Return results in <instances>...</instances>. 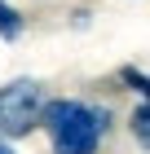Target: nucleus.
Returning a JSON list of instances; mask_svg holds the SVG:
<instances>
[{"instance_id":"1","label":"nucleus","mask_w":150,"mask_h":154,"mask_svg":"<svg viewBox=\"0 0 150 154\" xmlns=\"http://www.w3.org/2000/svg\"><path fill=\"white\" fill-rule=\"evenodd\" d=\"M40 123L53 137V154H93L106 137V110H93L84 101H49L40 110Z\"/></svg>"},{"instance_id":"2","label":"nucleus","mask_w":150,"mask_h":154,"mask_svg":"<svg viewBox=\"0 0 150 154\" xmlns=\"http://www.w3.org/2000/svg\"><path fill=\"white\" fill-rule=\"evenodd\" d=\"M35 119H40V93H35V84H27V79L9 84L0 93V132L5 137H22Z\"/></svg>"},{"instance_id":"3","label":"nucleus","mask_w":150,"mask_h":154,"mask_svg":"<svg viewBox=\"0 0 150 154\" xmlns=\"http://www.w3.org/2000/svg\"><path fill=\"white\" fill-rule=\"evenodd\" d=\"M132 137H137V141H141V145L150 150V101L132 110Z\"/></svg>"},{"instance_id":"4","label":"nucleus","mask_w":150,"mask_h":154,"mask_svg":"<svg viewBox=\"0 0 150 154\" xmlns=\"http://www.w3.org/2000/svg\"><path fill=\"white\" fill-rule=\"evenodd\" d=\"M0 31H5V35H18V13L5 9V5H0Z\"/></svg>"},{"instance_id":"5","label":"nucleus","mask_w":150,"mask_h":154,"mask_svg":"<svg viewBox=\"0 0 150 154\" xmlns=\"http://www.w3.org/2000/svg\"><path fill=\"white\" fill-rule=\"evenodd\" d=\"M0 154H9V150H5V145H0Z\"/></svg>"}]
</instances>
